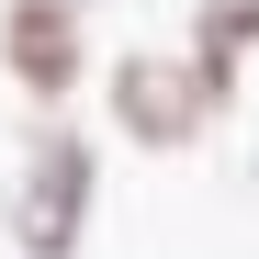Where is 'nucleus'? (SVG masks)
I'll list each match as a JSON object with an SVG mask.
<instances>
[{
	"instance_id": "7ed1b4c3",
	"label": "nucleus",
	"mask_w": 259,
	"mask_h": 259,
	"mask_svg": "<svg viewBox=\"0 0 259 259\" xmlns=\"http://www.w3.org/2000/svg\"><path fill=\"white\" fill-rule=\"evenodd\" d=\"M0 57L34 102H57L79 79V0H12V23H0Z\"/></svg>"
},
{
	"instance_id": "f03ea898",
	"label": "nucleus",
	"mask_w": 259,
	"mask_h": 259,
	"mask_svg": "<svg viewBox=\"0 0 259 259\" xmlns=\"http://www.w3.org/2000/svg\"><path fill=\"white\" fill-rule=\"evenodd\" d=\"M113 113H124L136 147H192L203 124H214V91H203L192 57H124L113 68Z\"/></svg>"
},
{
	"instance_id": "20e7f679",
	"label": "nucleus",
	"mask_w": 259,
	"mask_h": 259,
	"mask_svg": "<svg viewBox=\"0 0 259 259\" xmlns=\"http://www.w3.org/2000/svg\"><path fill=\"white\" fill-rule=\"evenodd\" d=\"M248 46H259V0H203V57H192V68H203L214 102L237 91V57H248Z\"/></svg>"
},
{
	"instance_id": "f257e3e1",
	"label": "nucleus",
	"mask_w": 259,
	"mask_h": 259,
	"mask_svg": "<svg viewBox=\"0 0 259 259\" xmlns=\"http://www.w3.org/2000/svg\"><path fill=\"white\" fill-rule=\"evenodd\" d=\"M79 226H91V147L57 124V136H34V158H23L12 248H23V259H68V248H79Z\"/></svg>"
}]
</instances>
